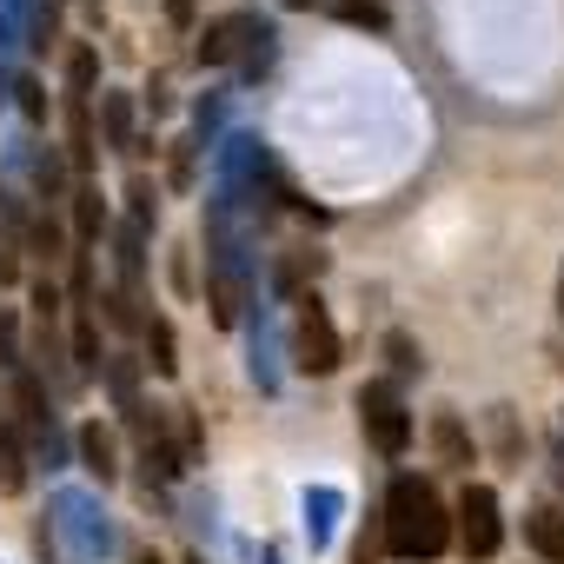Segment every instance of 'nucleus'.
I'll list each match as a JSON object with an SVG mask.
<instances>
[{
    "instance_id": "4c0bfd02",
    "label": "nucleus",
    "mask_w": 564,
    "mask_h": 564,
    "mask_svg": "<svg viewBox=\"0 0 564 564\" xmlns=\"http://www.w3.org/2000/svg\"><path fill=\"white\" fill-rule=\"evenodd\" d=\"M147 107H153V113H166V107H173V94H166V80H153V87H147Z\"/></svg>"
},
{
    "instance_id": "a18cd8bd",
    "label": "nucleus",
    "mask_w": 564,
    "mask_h": 564,
    "mask_svg": "<svg viewBox=\"0 0 564 564\" xmlns=\"http://www.w3.org/2000/svg\"><path fill=\"white\" fill-rule=\"evenodd\" d=\"M286 8H319V0H286Z\"/></svg>"
},
{
    "instance_id": "393cba45",
    "label": "nucleus",
    "mask_w": 564,
    "mask_h": 564,
    "mask_svg": "<svg viewBox=\"0 0 564 564\" xmlns=\"http://www.w3.org/2000/svg\"><path fill=\"white\" fill-rule=\"evenodd\" d=\"M379 352L392 359V372H399V379H412V372H425V352H419V339H412V333H399V326H392V333L379 339Z\"/></svg>"
},
{
    "instance_id": "c03bdc74",
    "label": "nucleus",
    "mask_w": 564,
    "mask_h": 564,
    "mask_svg": "<svg viewBox=\"0 0 564 564\" xmlns=\"http://www.w3.org/2000/svg\"><path fill=\"white\" fill-rule=\"evenodd\" d=\"M14 8H21V0H0V14H14Z\"/></svg>"
},
{
    "instance_id": "f03ea898",
    "label": "nucleus",
    "mask_w": 564,
    "mask_h": 564,
    "mask_svg": "<svg viewBox=\"0 0 564 564\" xmlns=\"http://www.w3.org/2000/svg\"><path fill=\"white\" fill-rule=\"evenodd\" d=\"M193 54H199V67H239V80H259V74L279 61V28H272L265 14L239 8V14L206 21Z\"/></svg>"
},
{
    "instance_id": "ddd939ff",
    "label": "nucleus",
    "mask_w": 564,
    "mask_h": 564,
    "mask_svg": "<svg viewBox=\"0 0 564 564\" xmlns=\"http://www.w3.org/2000/svg\"><path fill=\"white\" fill-rule=\"evenodd\" d=\"M100 133H107V147H113V153H127V160L147 147V140H140V127H133V94H120V87H107V94H100Z\"/></svg>"
},
{
    "instance_id": "39448f33",
    "label": "nucleus",
    "mask_w": 564,
    "mask_h": 564,
    "mask_svg": "<svg viewBox=\"0 0 564 564\" xmlns=\"http://www.w3.org/2000/svg\"><path fill=\"white\" fill-rule=\"evenodd\" d=\"M293 306H300V326H293V366L313 372V379H333V372L346 366V339H339L326 300L306 293V300H293Z\"/></svg>"
},
{
    "instance_id": "6ab92c4d",
    "label": "nucleus",
    "mask_w": 564,
    "mask_h": 564,
    "mask_svg": "<svg viewBox=\"0 0 564 564\" xmlns=\"http://www.w3.org/2000/svg\"><path fill=\"white\" fill-rule=\"evenodd\" d=\"M432 452H438V465L471 471V432L458 425V412H438V419H432Z\"/></svg>"
},
{
    "instance_id": "e433bc0d",
    "label": "nucleus",
    "mask_w": 564,
    "mask_h": 564,
    "mask_svg": "<svg viewBox=\"0 0 564 564\" xmlns=\"http://www.w3.org/2000/svg\"><path fill=\"white\" fill-rule=\"evenodd\" d=\"M166 21H173V28L186 34V28L199 21V0H166Z\"/></svg>"
},
{
    "instance_id": "79ce46f5",
    "label": "nucleus",
    "mask_w": 564,
    "mask_h": 564,
    "mask_svg": "<svg viewBox=\"0 0 564 564\" xmlns=\"http://www.w3.org/2000/svg\"><path fill=\"white\" fill-rule=\"evenodd\" d=\"M259 564H286V557H279V551H259Z\"/></svg>"
},
{
    "instance_id": "1a4fd4ad",
    "label": "nucleus",
    "mask_w": 564,
    "mask_h": 564,
    "mask_svg": "<svg viewBox=\"0 0 564 564\" xmlns=\"http://www.w3.org/2000/svg\"><path fill=\"white\" fill-rule=\"evenodd\" d=\"M14 425H28L34 438H47L54 425H61V412H54V392H47V379L41 372H14Z\"/></svg>"
},
{
    "instance_id": "412c9836",
    "label": "nucleus",
    "mask_w": 564,
    "mask_h": 564,
    "mask_svg": "<svg viewBox=\"0 0 564 564\" xmlns=\"http://www.w3.org/2000/svg\"><path fill=\"white\" fill-rule=\"evenodd\" d=\"M28 173H34V186H41L47 206L67 199V160H61V153H28Z\"/></svg>"
},
{
    "instance_id": "58836bf2",
    "label": "nucleus",
    "mask_w": 564,
    "mask_h": 564,
    "mask_svg": "<svg viewBox=\"0 0 564 564\" xmlns=\"http://www.w3.org/2000/svg\"><path fill=\"white\" fill-rule=\"evenodd\" d=\"M551 465H557V485H564V419H557V438H551Z\"/></svg>"
},
{
    "instance_id": "dca6fc26",
    "label": "nucleus",
    "mask_w": 564,
    "mask_h": 564,
    "mask_svg": "<svg viewBox=\"0 0 564 564\" xmlns=\"http://www.w3.org/2000/svg\"><path fill=\"white\" fill-rule=\"evenodd\" d=\"M524 544H531L544 564H564V511H557V505H531V511H524Z\"/></svg>"
},
{
    "instance_id": "49530a36",
    "label": "nucleus",
    "mask_w": 564,
    "mask_h": 564,
    "mask_svg": "<svg viewBox=\"0 0 564 564\" xmlns=\"http://www.w3.org/2000/svg\"><path fill=\"white\" fill-rule=\"evenodd\" d=\"M186 564H206V557H199V551H193V557H186Z\"/></svg>"
},
{
    "instance_id": "72a5a7b5",
    "label": "nucleus",
    "mask_w": 564,
    "mask_h": 564,
    "mask_svg": "<svg viewBox=\"0 0 564 564\" xmlns=\"http://www.w3.org/2000/svg\"><path fill=\"white\" fill-rule=\"evenodd\" d=\"M28 300H34L41 326H54V313H61V286H54V279H34V286H28Z\"/></svg>"
},
{
    "instance_id": "b1692460",
    "label": "nucleus",
    "mask_w": 564,
    "mask_h": 564,
    "mask_svg": "<svg viewBox=\"0 0 564 564\" xmlns=\"http://www.w3.org/2000/svg\"><path fill=\"white\" fill-rule=\"evenodd\" d=\"M491 452H498V465H518L524 458V438H518V412L511 405H491Z\"/></svg>"
},
{
    "instance_id": "7c9ffc66",
    "label": "nucleus",
    "mask_w": 564,
    "mask_h": 564,
    "mask_svg": "<svg viewBox=\"0 0 564 564\" xmlns=\"http://www.w3.org/2000/svg\"><path fill=\"white\" fill-rule=\"evenodd\" d=\"M28 34H34L28 47H41V54L61 41V8H54V0H41V8H34V28H28Z\"/></svg>"
},
{
    "instance_id": "f257e3e1",
    "label": "nucleus",
    "mask_w": 564,
    "mask_h": 564,
    "mask_svg": "<svg viewBox=\"0 0 564 564\" xmlns=\"http://www.w3.org/2000/svg\"><path fill=\"white\" fill-rule=\"evenodd\" d=\"M379 544H386L392 557H405V564H432V557H445V551H452V511H445V498H438V485H432V478L399 471V478L386 485Z\"/></svg>"
},
{
    "instance_id": "de8ad7c7",
    "label": "nucleus",
    "mask_w": 564,
    "mask_h": 564,
    "mask_svg": "<svg viewBox=\"0 0 564 564\" xmlns=\"http://www.w3.org/2000/svg\"><path fill=\"white\" fill-rule=\"evenodd\" d=\"M54 8H67V0H54Z\"/></svg>"
},
{
    "instance_id": "473e14b6",
    "label": "nucleus",
    "mask_w": 564,
    "mask_h": 564,
    "mask_svg": "<svg viewBox=\"0 0 564 564\" xmlns=\"http://www.w3.org/2000/svg\"><path fill=\"white\" fill-rule=\"evenodd\" d=\"M219 120H226V94H206V100H199V107H193V140H199V147H206V140H213V127H219Z\"/></svg>"
},
{
    "instance_id": "a878e982",
    "label": "nucleus",
    "mask_w": 564,
    "mask_h": 564,
    "mask_svg": "<svg viewBox=\"0 0 564 564\" xmlns=\"http://www.w3.org/2000/svg\"><path fill=\"white\" fill-rule=\"evenodd\" d=\"M94 87H100V54H94V47H74V54H67V94L94 100Z\"/></svg>"
},
{
    "instance_id": "4be33fe9",
    "label": "nucleus",
    "mask_w": 564,
    "mask_h": 564,
    "mask_svg": "<svg viewBox=\"0 0 564 564\" xmlns=\"http://www.w3.org/2000/svg\"><path fill=\"white\" fill-rule=\"evenodd\" d=\"M127 219H133L140 232H153V226H160V186H153L147 173H133V180H127Z\"/></svg>"
},
{
    "instance_id": "5701e85b",
    "label": "nucleus",
    "mask_w": 564,
    "mask_h": 564,
    "mask_svg": "<svg viewBox=\"0 0 564 564\" xmlns=\"http://www.w3.org/2000/svg\"><path fill=\"white\" fill-rule=\"evenodd\" d=\"M21 246H34L41 259H67V232H61V219H54V213H34V219H28V232H21Z\"/></svg>"
},
{
    "instance_id": "37998d69",
    "label": "nucleus",
    "mask_w": 564,
    "mask_h": 564,
    "mask_svg": "<svg viewBox=\"0 0 564 564\" xmlns=\"http://www.w3.org/2000/svg\"><path fill=\"white\" fill-rule=\"evenodd\" d=\"M557 313H564V265H557Z\"/></svg>"
},
{
    "instance_id": "c85d7f7f",
    "label": "nucleus",
    "mask_w": 564,
    "mask_h": 564,
    "mask_svg": "<svg viewBox=\"0 0 564 564\" xmlns=\"http://www.w3.org/2000/svg\"><path fill=\"white\" fill-rule=\"evenodd\" d=\"M333 14L352 21V28H372V34L386 28V8H379V0H333Z\"/></svg>"
},
{
    "instance_id": "bb28decb",
    "label": "nucleus",
    "mask_w": 564,
    "mask_h": 564,
    "mask_svg": "<svg viewBox=\"0 0 564 564\" xmlns=\"http://www.w3.org/2000/svg\"><path fill=\"white\" fill-rule=\"evenodd\" d=\"M94 306H107V326H113V333H140V319H147L120 286H100V293H94Z\"/></svg>"
},
{
    "instance_id": "6e6552de",
    "label": "nucleus",
    "mask_w": 564,
    "mask_h": 564,
    "mask_svg": "<svg viewBox=\"0 0 564 564\" xmlns=\"http://www.w3.org/2000/svg\"><path fill=\"white\" fill-rule=\"evenodd\" d=\"M113 265H120L113 286H120L133 306H147V232H140L133 219H120V226H113Z\"/></svg>"
},
{
    "instance_id": "aec40b11",
    "label": "nucleus",
    "mask_w": 564,
    "mask_h": 564,
    "mask_svg": "<svg viewBox=\"0 0 564 564\" xmlns=\"http://www.w3.org/2000/svg\"><path fill=\"white\" fill-rule=\"evenodd\" d=\"M28 485V452H21V425L0 419V491H21Z\"/></svg>"
},
{
    "instance_id": "4468645a",
    "label": "nucleus",
    "mask_w": 564,
    "mask_h": 564,
    "mask_svg": "<svg viewBox=\"0 0 564 564\" xmlns=\"http://www.w3.org/2000/svg\"><path fill=\"white\" fill-rule=\"evenodd\" d=\"M94 153H100V133H94V100L67 94V166H74V173H87V166H94Z\"/></svg>"
},
{
    "instance_id": "423d86ee",
    "label": "nucleus",
    "mask_w": 564,
    "mask_h": 564,
    "mask_svg": "<svg viewBox=\"0 0 564 564\" xmlns=\"http://www.w3.org/2000/svg\"><path fill=\"white\" fill-rule=\"evenodd\" d=\"M458 544H465V557H498V544H505V511H498V491L491 485H465V498H458Z\"/></svg>"
},
{
    "instance_id": "f3484780",
    "label": "nucleus",
    "mask_w": 564,
    "mask_h": 564,
    "mask_svg": "<svg viewBox=\"0 0 564 564\" xmlns=\"http://www.w3.org/2000/svg\"><path fill=\"white\" fill-rule=\"evenodd\" d=\"M67 206H74V246H94V239L107 232V199H100V186L80 180V186L67 193Z\"/></svg>"
},
{
    "instance_id": "f8f14e48",
    "label": "nucleus",
    "mask_w": 564,
    "mask_h": 564,
    "mask_svg": "<svg viewBox=\"0 0 564 564\" xmlns=\"http://www.w3.org/2000/svg\"><path fill=\"white\" fill-rule=\"evenodd\" d=\"M246 372H252L259 392H279V339H272V319L265 313L246 319Z\"/></svg>"
},
{
    "instance_id": "9d476101",
    "label": "nucleus",
    "mask_w": 564,
    "mask_h": 564,
    "mask_svg": "<svg viewBox=\"0 0 564 564\" xmlns=\"http://www.w3.org/2000/svg\"><path fill=\"white\" fill-rule=\"evenodd\" d=\"M74 458H80L100 485H113V478H120V438H113V425L87 419V425L74 432Z\"/></svg>"
},
{
    "instance_id": "cd10ccee",
    "label": "nucleus",
    "mask_w": 564,
    "mask_h": 564,
    "mask_svg": "<svg viewBox=\"0 0 564 564\" xmlns=\"http://www.w3.org/2000/svg\"><path fill=\"white\" fill-rule=\"evenodd\" d=\"M173 425H180V438H173V445H180V465H199V458H206V432H199V412H193V405H173Z\"/></svg>"
},
{
    "instance_id": "2eb2a0df",
    "label": "nucleus",
    "mask_w": 564,
    "mask_h": 564,
    "mask_svg": "<svg viewBox=\"0 0 564 564\" xmlns=\"http://www.w3.org/2000/svg\"><path fill=\"white\" fill-rule=\"evenodd\" d=\"M140 339H147V372H160V379H173L180 372V333H173V319L166 313H147L140 319Z\"/></svg>"
},
{
    "instance_id": "ea45409f",
    "label": "nucleus",
    "mask_w": 564,
    "mask_h": 564,
    "mask_svg": "<svg viewBox=\"0 0 564 564\" xmlns=\"http://www.w3.org/2000/svg\"><path fill=\"white\" fill-rule=\"evenodd\" d=\"M8 47H14V14H0V61H8Z\"/></svg>"
},
{
    "instance_id": "9b49d317",
    "label": "nucleus",
    "mask_w": 564,
    "mask_h": 564,
    "mask_svg": "<svg viewBox=\"0 0 564 564\" xmlns=\"http://www.w3.org/2000/svg\"><path fill=\"white\" fill-rule=\"evenodd\" d=\"M319 272H326V252H313V246L279 252V265H272V293H279V300H306V293L319 286Z\"/></svg>"
},
{
    "instance_id": "2f4dec72",
    "label": "nucleus",
    "mask_w": 564,
    "mask_h": 564,
    "mask_svg": "<svg viewBox=\"0 0 564 564\" xmlns=\"http://www.w3.org/2000/svg\"><path fill=\"white\" fill-rule=\"evenodd\" d=\"M14 100H21V113H28V120H34V127H41V120H47V87H41V80H34V74H21V80H14Z\"/></svg>"
},
{
    "instance_id": "7ed1b4c3",
    "label": "nucleus",
    "mask_w": 564,
    "mask_h": 564,
    "mask_svg": "<svg viewBox=\"0 0 564 564\" xmlns=\"http://www.w3.org/2000/svg\"><path fill=\"white\" fill-rule=\"evenodd\" d=\"M54 538L74 564H100L120 544L113 518L100 511V491H54Z\"/></svg>"
},
{
    "instance_id": "f704fd0d",
    "label": "nucleus",
    "mask_w": 564,
    "mask_h": 564,
    "mask_svg": "<svg viewBox=\"0 0 564 564\" xmlns=\"http://www.w3.org/2000/svg\"><path fill=\"white\" fill-rule=\"evenodd\" d=\"M193 166H199V140L186 133V140L173 147V186H193Z\"/></svg>"
},
{
    "instance_id": "0eeeda50",
    "label": "nucleus",
    "mask_w": 564,
    "mask_h": 564,
    "mask_svg": "<svg viewBox=\"0 0 564 564\" xmlns=\"http://www.w3.org/2000/svg\"><path fill=\"white\" fill-rule=\"evenodd\" d=\"M339 518H346V491H339V485H306V491H300V531H306L313 557L339 538Z\"/></svg>"
},
{
    "instance_id": "a211bd4d",
    "label": "nucleus",
    "mask_w": 564,
    "mask_h": 564,
    "mask_svg": "<svg viewBox=\"0 0 564 564\" xmlns=\"http://www.w3.org/2000/svg\"><path fill=\"white\" fill-rule=\"evenodd\" d=\"M100 379H107V392H113V405L133 419L147 399H140V359L133 352H107V366H100Z\"/></svg>"
},
{
    "instance_id": "a19ab883",
    "label": "nucleus",
    "mask_w": 564,
    "mask_h": 564,
    "mask_svg": "<svg viewBox=\"0 0 564 564\" xmlns=\"http://www.w3.org/2000/svg\"><path fill=\"white\" fill-rule=\"evenodd\" d=\"M127 564H166V557H160V551H147V544H140V551H133V557H127Z\"/></svg>"
},
{
    "instance_id": "c756f323",
    "label": "nucleus",
    "mask_w": 564,
    "mask_h": 564,
    "mask_svg": "<svg viewBox=\"0 0 564 564\" xmlns=\"http://www.w3.org/2000/svg\"><path fill=\"white\" fill-rule=\"evenodd\" d=\"M166 272H173V293H180V300H193V293H199V279H193V246H186V239L173 246V259H166Z\"/></svg>"
},
{
    "instance_id": "20e7f679",
    "label": "nucleus",
    "mask_w": 564,
    "mask_h": 564,
    "mask_svg": "<svg viewBox=\"0 0 564 564\" xmlns=\"http://www.w3.org/2000/svg\"><path fill=\"white\" fill-rule=\"evenodd\" d=\"M352 412H359V425H366V438H372L379 458H405V445H412V412H405V399H399L392 379H366L359 399H352Z\"/></svg>"
},
{
    "instance_id": "c9c22d12",
    "label": "nucleus",
    "mask_w": 564,
    "mask_h": 564,
    "mask_svg": "<svg viewBox=\"0 0 564 564\" xmlns=\"http://www.w3.org/2000/svg\"><path fill=\"white\" fill-rule=\"evenodd\" d=\"M14 279H21V239L0 226V286H14Z\"/></svg>"
}]
</instances>
